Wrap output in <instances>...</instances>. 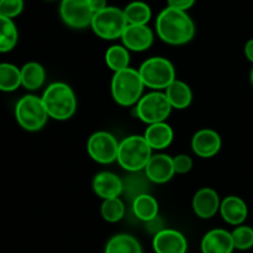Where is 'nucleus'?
<instances>
[{"label":"nucleus","mask_w":253,"mask_h":253,"mask_svg":"<svg viewBox=\"0 0 253 253\" xmlns=\"http://www.w3.org/2000/svg\"><path fill=\"white\" fill-rule=\"evenodd\" d=\"M173 166H174V172L179 174L188 173L193 167V161L189 156L179 155L173 158Z\"/></svg>","instance_id":"31"},{"label":"nucleus","mask_w":253,"mask_h":253,"mask_svg":"<svg viewBox=\"0 0 253 253\" xmlns=\"http://www.w3.org/2000/svg\"><path fill=\"white\" fill-rule=\"evenodd\" d=\"M127 25L124 10L106 6L105 9L94 15L90 26L100 39L116 40L123 36Z\"/></svg>","instance_id":"7"},{"label":"nucleus","mask_w":253,"mask_h":253,"mask_svg":"<svg viewBox=\"0 0 253 253\" xmlns=\"http://www.w3.org/2000/svg\"><path fill=\"white\" fill-rule=\"evenodd\" d=\"M235 249L246 251L253 247V229L250 226H239L231 232Z\"/></svg>","instance_id":"29"},{"label":"nucleus","mask_w":253,"mask_h":253,"mask_svg":"<svg viewBox=\"0 0 253 253\" xmlns=\"http://www.w3.org/2000/svg\"><path fill=\"white\" fill-rule=\"evenodd\" d=\"M221 147V138L219 133L210 128L198 131L192 140V148L197 156L209 158L216 155Z\"/></svg>","instance_id":"12"},{"label":"nucleus","mask_w":253,"mask_h":253,"mask_svg":"<svg viewBox=\"0 0 253 253\" xmlns=\"http://www.w3.org/2000/svg\"><path fill=\"white\" fill-rule=\"evenodd\" d=\"M194 2L195 0H168V6L185 11V10L190 9L194 5Z\"/></svg>","instance_id":"32"},{"label":"nucleus","mask_w":253,"mask_h":253,"mask_svg":"<svg viewBox=\"0 0 253 253\" xmlns=\"http://www.w3.org/2000/svg\"><path fill=\"white\" fill-rule=\"evenodd\" d=\"M245 54H246V57L250 61L253 62V39L250 40L246 43V46H245Z\"/></svg>","instance_id":"34"},{"label":"nucleus","mask_w":253,"mask_h":253,"mask_svg":"<svg viewBox=\"0 0 253 253\" xmlns=\"http://www.w3.org/2000/svg\"><path fill=\"white\" fill-rule=\"evenodd\" d=\"M128 25H146L151 19V7L143 1H132L124 9Z\"/></svg>","instance_id":"26"},{"label":"nucleus","mask_w":253,"mask_h":253,"mask_svg":"<svg viewBox=\"0 0 253 253\" xmlns=\"http://www.w3.org/2000/svg\"><path fill=\"white\" fill-rule=\"evenodd\" d=\"M143 86L145 84L138 71L126 68L114 74L111 81V94L119 105L131 106L138 103Z\"/></svg>","instance_id":"4"},{"label":"nucleus","mask_w":253,"mask_h":253,"mask_svg":"<svg viewBox=\"0 0 253 253\" xmlns=\"http://www.w3.org/2000/svg\"><path fill=\"white\" fill-rule=\"evenodd\" d=\"M251 83H252V85H253V68H252V72H251Z\"/></svg>","instance_id":"35"},{"label":"nucleus","mask_w":253,"mask_h":253,"mask_svg":"<svg viewBox=\"0 0 253 253\" xmlns=\"http://www.w3.org/2000/svg\"><path fill=\"white\" fill-rule=\"evenodd\" d=\"M21 85L29 90L41 88L46 79L44 68L37 62H29L21 69Z\"/></svg>","instance_id":"21"},{"label":"nucleus","mask_w":253,"mask_h":253,"mask_svg":"<svg viewBox=\"0 0 253 253\" xmlns=\"http://www.w3.org/2000/svg\"><path fill=\"white\" fill-rule=\"evenodd\" d=\"M156 253H185L188 244L185 237L175 230H162L153 239Z\"/></svg>","instance_id":"13"},{"label":"nucleus","mask_w":253,"mask_h":253,"mask_svg":"<svg viewBox=\"0 0 253 253\" xmlns=\"http://www.w3.org/2000/svg\"><path fill=\"white\" fill-rule=\"evenodd\" d=\"M41 99L48 116L54 120H68L76 113V94L68 84L61 82L51 84Z\"/></svg>","instance_id":"2"},{"label":"nucleus","mask_w":253,"mask_h":253,"mask_svg":"<svg viewBox=\"0 0 253 253\" xmlns=\"http://www.w3.org/2000/svg\"><path fill=\"white\" fill-rule=\"evenodd\" d=\"M220 209L219 195L211 188L198 190L193 199V210L202 219H210Z\"/></svg>","instance_id":"15"},{"label":"nucleus","mask_w":253,"mask_h":253,"mask_svg":"<svg viewBox=\"0 0 253 253\" xmlns=\"http://www.w3.org/2000/svg\"><path fill=\"white\" fill-rule=\"evenodd\" d=\"M93 189L98 197L104 200L118 198L123 192V183L120 178L110 172H101L93 180Z\"/></svg>","instance_id":"17"},{"label":"nucleus","mask_w":253,"mask_h":253,"mask_svg":"<svg viewBox=\"0 0 253 253\" xmlns=\"http://www.w3.org/2000/svg\"><path fill=\"white\" fill-rule=\"evenodd\" d=\"M152 148L143 136H128L119 143L118 162L124 169L137 172L147 166Z\"/></svg>","instance_id":"3"},{"label":"nucleus","mask_w":253,"mask_h":253,"mask_svg":"<svg viewBox=\"0 0 253 253\" xmlns=\"http://www.w3.org/2000/svg\"><path fill=\"white\" fill-rule=\"evenodd\" d=\"M157 34L162 41L169 44H184L195 35V26L189 15L182 10L166 7L156 21Z\"/></svg>","instance_id":"1"},{"label":"nucleus","mask_w":253,"mask_h":253,"mask_svg":"<svg viewBox=\"0 0 253 253\" xmlns=\"http://www.w3.org/2000/svg\"><path fill=\"white\" fill-rule=\"evenodd\" d=\"M143 84L151 89H167L175 81L173 64L163 57H152L138 68Z\"/></svg>","instance_id":"5"},{"label":"nucleus","mask_w":253,"mask_h":253,"mask_svg":"<svg viewBox=\"0 0 253 253\" xmlns=\"http://www.w3.org/2000/svg\"><path fill=\"white\" fill-rule=\"evenodd\" d=\"M133 212L140 220L151 221L158 214L157 200L147 194L138 195L133 202Z\"/></svg>","instance_id":"23"},{"label":"nucleus","mask_w":253,"mask_h":253,"mask_svg":"<svg viewBox=\"0 0 253 253\" xmlns=\"http://www.w3.org/2000/svg\"><path fill=\"white\" fill-rule=\"evenodd\" d=\"M88 153L95 162L101 165H109L118 160L119 143L111 133L99 131L89 137Z\"/></svg>","instance_id":"10"},{"label":"nucleus","mask_w":253,"mask_h":253,"mask_svg":"<svg viewBox=\"0 0 253 253\" xmlns=\"http://www.w3.org/2000/svg\"><path fill=\"white\" fill-rule=\"evenodd\" d=\"M125 215V205L119 198L104 200L101 205V216L108 222H118Z\"/></svg>","instance_id":"28"},{"label":"nucleus","mask_w":253,"mask_h":253,"mask_svg":"<svg viewBox=\"0 0 253 253\" xmlns=\"http://www.w3.org/2000/svg\"><path fill=\"white\" fill-rule=\"evenodd\" d=\"M15 115L19 125L27 131L41 130L48 119L42 99L35 95H25L20 99L15 108Z\"/></svg>","instance_id":"6"},{"label":"nucleus","mask_w":253,"mask_h":253,"mask_svg":"<svg viewBox=\"0 0 253 253\" xmlns=\"http://www.w3.org/2000/svg\"><path fill=\"white\" fill-rule=\"evenodd\" d=\"M146 174L148 179L157 184L168 182L174 175V166H173V158L167 155H155L148 161L147 166L145 167Z\"/></svg>","instance_id":"14"},{"label":"nucleus","mask_w":253,"mask_h":253,"mask_svg":"<svg viewBox=\"0 0 253 253\" xmlns=\"http://www.w3.org/2000/svg\"><path fill=\"white\" fill-rule=\"evenodd\" d=\"M24 10V0H0V15L5 17L17 16Z\"/></svg>","instance_id":"30"},{"label":"nucleus","mask_w":253,"mask_h":253,"mask_svg":"<svg viewBox=\"0 0 253 253\" xmlns=\"http://www.w3.org/2000/svg\"><path fill=\"white\" fill-rule=\"evenodd\" d=\"M105 62L114 72H120L128 68L130 54L125 46H111L105 53Z\"/></svg>","instance_id":"27"},{"label":"nucleus","mask_w":253,"mask_h":253,"mask_svg":"<svg viewBox=\"0 0 253 253\" xmlns=\"http://www.w3.org/2000/svg\"><path fill=\"white\" fill-rule=\"evenodd\" d=\"M105 253H142L140 244L130 235H116L108 242Z\"/></svg>","instance_id":"22"},{"label":"nucleus","mask_w":253,"mask_h":253,"mask_svg":"<svg viewBox=\"0 0 253 253\" xmlns=\"http://www.w3.org/2000/svg\"><path fill=\"white\" fill-rule=\"evenodd\" d=\"M143 137L152 150H163L172 143L173 130L166 123L152 124L147 127Z\"/></svg>","instance_id":"19"},{"label":"nucleus","mask_w":253,"mask_h":253,"mask_svg":"<svg viewBox=\"0 0 253 253\" xmlns=\"http://www.w3.org/2000/svg\"><path fill=\"white\" fill-rule=\"evenodd\" d=\"M166 95H167V99L172 108L179 109V110L188 108L192 104V90L188 86V84H185L182 81L175 79L173 83H170L168 88L166 89Z\"/></svg>","instance_id":"20"},{"label":"nucleus","mask_w":253,"mask_h":253,"mask_svg":"<svg viewBox=\"0 0 253 253\" xmlns=\"http://www.w3.org/2000/svg\"><path fill=\"white\" fill-rule=\"evenodd\" d=\"M17 37L19 35L14 21L0 15V52L5 53L11 51L16 46Z\"/></svg>","instance_id":"24"},{"label":"nucleus","mask_w":253,"mask_h":253,"mask_svg":"<svg viewBox=\"0 0 253 253\" xmlns=\"http://www.w3.org/2000/svg\"><path fill=\"white\" fill-rule=\"evenodd\" d=\"M172 109V105L168 101L166 94L153 91V93L146 94L138 100L136 113L143 123L152 125V124L165 123Z\"/></svg>","instance_id":"8"},{"label":"nucleus","mask_w":253,"mask_h":253,"mask_svg":"<svg viewBox=\"0 0 253 253\" xmlns=\"http://www.w3.org/2000/svg\"><path fill=\"white\" fill-rule=\"evenodd\" d=\"M234 250L232 236L226 230H211L202 240L203 253H232Z\"/></svg>","instance_id":"16"},{"label":"nucleus","mask_w":253,"mask_h":253,"mask_svg":"<svg viewBox=\"0 0 253 253\" xmlns=\"http://www.w3.org/2000/svg\"><path fill=\"white\" fill-rule=\"evenodd\" d=\"M21 85V71L10 63H0V90L14 91Z\"/></svg>","instance_id":"25"},{"label":"nucleus","mask_w":253,"mask_h":253,"mask_svg":"<svg viewBox=\"0 0 253 253\" xmlns=\"http://www.w3.org/2000/svg\"><path fill=\"white\" fill-rule=\"evenodd\" d=\"M59 14L66 25L73 29H84L91 25L94 10L89 0H62Z\"/></svg>","instance_id":"9"},{"label":"nucleus","mask_w":253,"mask_h":253,"mask_svg":"<svg viewBox=\"0 0 253 253\" xmlns=\"http://www.w3.org/2000/svg\"><path fill=\"white\" fill-rule=\"evenodd\" d=\"M220 212L227 224L241 225L246 220L249 210L246 203L241 198L230 195L220 204Z\"/></svg>","instance_id":"18"},{"label":"nucleus","mask_w":253,"mask_h":253,"mask_svg":"<svg viewBox=\"0 0 253 253\" xmlns=\"http://www.w3.org/2000/svg\"><path fill=\"white\" fill-rule=\"evenodd\" d=\"M89 2H90L91 9L94 10L95 14L108 6V5H106V0H89Z\"/></svg>","instance_id":"33"},{"label":"nucleus","mask_w":253,"mask_h":253,"mask_svg":"<svg viewBox=\"0 0 253 253\" xmlns=\"http://www.w3.org/2000/svg\"><path fill=\"white\" fill-rule=\"evenodd\" d=\"M121 40L127 49L136 52L146 51L153 42V32L147 25H127Z\"/></svg>","instance_id":"11"}]
</instances>
